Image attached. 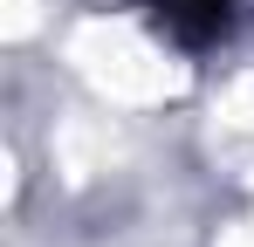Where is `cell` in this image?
Instances as JSON below:
<instances>
[{"instance_id": "cell-1", "label": "cell", "mask_w": 254, "mask_h": 247, "mask_svg": "<svg viewBox=\"0 0 254 247\" xmlns=\"http://www.w3.org/2000/svg\"><path fill=\"white\" fill-rule=\"evenodd\" d=\"M144 7H151L158 35L172 48H186V55L220 48V41L234 35V21H241V0H144Z\"/></svg>"}]
</instances>
